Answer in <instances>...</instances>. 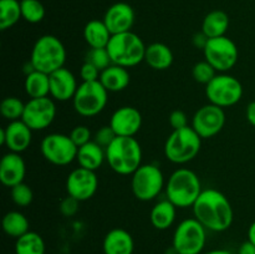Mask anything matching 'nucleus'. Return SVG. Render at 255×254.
Wrapping results in <instances>:
<instances>
[{"instance_id": "f257e3e1", "label": "nucleus", "mask_w": 255, "mask_h": 254, "mask_svg": "<svg viewBox=\"0 0 255 254\" xmlns=\"http://www.w3.org/2000/svg\"><path fill=\"white\" fill-rule=\"evenodd\" d=\"M192 209L194 218L212 232H224L233 223V207L229 199L216 188L203 189Z\"/></svg>"}, {"instance_id": "f03ea898", "label": "nucleus", "mask_w": 255, "mask_h": 254, "mask_svg": "<svg viewBox=\"0 0 255 254\" xmlns=\"http://www.w3.org/2000/svg\"><path fill=\"white\" fill-rule=\"evenodd\" d=\"M166 197L177 208L193 207L202 193V183L194 171L189 168H178L169 176L166 187Z\"/></svg>"}, {"instance_id": "7ed1b4c3", "label": "nucleus", "mask_w": 255, "mask_h": 254, "mask_svg": "<svg viewBox=\"0 0 255 254\" xmlns=\"http://www.w3.org/2000/svg\"><path fill=\"white\" fill-rule=\"evenodd\" d=\"M106 161L111 169L129 176L142 164V148L134 137L117 136L106 148Z\"/></svg>"}, {"instance_id": "20e7f679", "label": "nucleus", "mask_w": 255, "mask_h": 254, "mask_svg": "<svg viewBox=\"0 0 255 254\" xmlns=\"http://www.w3.org/2000/svg\"><path fill=\"white\" fill-rule=\"evenodd\" d=\"M66 61V49L59 37L42 35L35 41L30 54V62L36 71L50 75L64 67Z\"/></svg>"}, {"instance_id": "39448f33", "label": "nucleus", "mask_w": 255, "mask_h": 254, "mask_svg": "<svg viewBox=\"0 0 255 254\" xmlns=\"http://www.w3.org/2000/svg\"><path fill=\"white\" fill-rule=\"evenodd\" d=\"M146 47L143 40L138 35L127 31L112 35L106 49L112 64L128 69L144 61Z\"/></svg>"}, {"instance_id": "423d86ee", "label": "nucleus", "mask_w": 255, "mask_h": 254, "mask_svg": "<svg viewBox=\"0 0 255 254\" xmlns=\"http://www.w3.org/2000/svg\"><path fill=\"white\" fill-rule=\"evenodd\" d=\"M202 138L191 127L174 129L164 143V156L169 162L184 164L191 162L201 151Z\"/></svg>"}, {"instance_id": "0eeeda50", "label": "nucleus", "mask_w": 255, "mask_h": 254, "mask_svg": "<svg viewBox=\"0 0 255 254\" xmlns=\"http://www.w3.org/2000/svg\"><path fill=\"white\" fill-rule=\"evenodd\" d=\"M131 176L132 193L138 201H152L166 187L163 172L156 164H141Z\"/></svg>"}, {"instance_id": "6e6552de", "label": "nucleus", "mask_w": 255, "mask_h": 254, "mask_svg": "<svg viewBox=\"0 0 255 254\" xmlns=\"http://www.w3.org/2000/svg\"><path fill=\"white\" fill-rule=\"evenodd\" d=\"M207 241V229L196 218H187L177 226L173 233L176 254H202Z\"/></svg>"}, {"instance_id": "1a4fd4ad", "label": "nucleus", "mask_w": 255, "mask_h": 254, "mask_svg": "<svg viewBox=\"0 0 255 254\" xmlns=\"http://www.w3.org/2000/svg\"><path fill=\"white\" fill-rule=\"evenodd\" d=\"M109 101V91L100 81L82 82L72 99L74 109L80 116L94 117L102 112Z\"/></svg>"}, {"instance_id": "9d476101", "label": "nucleus", "mask_w": 255, "mask_h": 254, "mask_svg": "<svg viewBox=\"0 0 255 254\" xmlns=\"http://www.w3.org/2000/svg\"><path fill=\"white\" fill-rule=\"evenodd\" d=\"M206 96L209 104L226 109L234 106L243 96V86L237 77L232 75L217 74L209 84L206 85Z\"/></svg>"}, {"instance_id": "9b49d317", "label": "nucleus", "mask_w": 255, "mask_h": 254, "mask_svg": "<svg viewBox=\"0 0 255 254\" xmlns=\"http://www.w3.org/2000/svg\"><path fill=\"white\" fill-rule=\"evenodd\" d=\"M203 54L204 60L208 61L219 74L233 69L239 57L236 42L226 35L209 39L203 49Z\"/></svg>"}, {"instance_id": "f8f14e48", "label": "nucleus", "mask_w": 255, "mask_h": 254, "mask_svg": "<svg viewBox=\"0 0 255 254\" xmlns=\"http://www.w3.org/2000/svg\"><path fill=\"white\" fill-rule=\"evenodd\" d=\"M40 149L46 161L55 166H67L76 159L79 147L69 134L50 133L42 138Z\"/></svg>"}, {"instance_id": "ddd939ff", "label": "nucleus", "mask_w": 255, "mask_h": 254, "mask_svg": "<svg viewBox=\"0 0 255 254\" xmlns=\"http://www.w3.org/2000/svg\"><path fill=\"white\" fill-rule=\"evenodd\" d=\"M55 117H56V105L54 99L46 96L30 99L25 104L21 120L32 131H41L47 128L54 122Z\"/></svg>"}, {"instance_id": "4468645a", "label": "nucleus", "mask_w": 255, "mask_h": 254, "mask_svg": "<svg viewBox=\"0 0 255 254\" xmlns=\"http://www.w3.org/2000/svg\"><path fill=\"white\" fill-rule=\"evenodd\" d=\"M226 125V112L213 104L199 107L192 119V128L202 139L212 138L223 129Z\"/></svg>"}, {"instance_id": "2eb2a0df", "label": "nucleus", "mask_w": 255, "mask_h": 254, "mask_svg": "<svg viewBox=\"0 0 255 254\" xmlns=\"http://www.w3.org/2000/svg\"><path fill=\"white\" fill-rule=\"evenodd\" d=\"M97 187H99V178L96 176V172L90 171V169L79 167L70 172V174L67 176V194L80 202L92 198L96 193Z\"/></svg>"}, {"instance_id": "dca6fc26", "label": "nucleus", "mask_w": 255, "mask_h": 254, "mask_svg": "<svg viewBox=\"0 0 255 254\" xmlns=\"http://www.w3.org/2000/svg\"><path fill=\"white\" fill-rule=\"evenodd\" d=\"M32 139V129L22 120L9 122L6 127L0 129V143L9 152L21 153L29 148Z\"/></svg>"}, {"instance_id": "f3484780", "label": "nucleus", "mask_w": 255, "mask_h": 254, "mask_svg": "<svg viewBox=\"0 0 255 254\" xmlns=\"http://www.w3.org/2000/svg\"><path fill=\"white\" fill-rule=\"evenodd\" d=\"M110 126L117 136L134 137L141 129L142 115L136 107L122 106L112 114Z\"/></svg>"}, {"instance_id": "a211bd4d", "label": "nucleus", "mask_w": 255, "mask_h": 254, "mask_svg": "<svg viewBox=\"0 0 255 254\" xmlns=\"http://www.w3.org/2000/svg\"><path fill=\"white\" fill-rule=\"evenodd\" d=\"M104 22L112 35L131 31L134 24V10L129 4L119 1L106 10Z\"/></svg>"}, {"instance_id": "6ab92c4d", "label": "nucleus", "mask_w": 255, "mask_h": 254, "mask_svg": "<svg viewBox=\"0 0 255 254\" xmlns=\"http://www.w3.org/2000/svg\"><path fill=\"white\" fill-rule=\"evenodd\" d=\"M50 76V96L56 101L65 102L74 99L77 91V80L66 67L56 70Z\"/></svg>"}, {"instance_id": "aec40b11", "label": "nucleus", "mask_w": 255, "mask_h": 254, "mask_svg": "<svg viewBox=\"0 0 255 254\" xmlns=\"http://www.w3.org/2000/svg\"><path fill=\"white\" fill-rule=\"evenodd\" d=\"M26 174V164L20 153L9 152L2 156L0 161V182L5 187L12 188L22 183Z\"/></svg>"}, {"instance_id": "412c9836", "label": "nucleus", "mask_w": 255, "mask_h": 254, "mask_svg": "<svg viewBox=\"0 0 255 254\" xmlns=\"http://www.w3.org/2000/svg\"><path fill=\"white\" fill-rule=\"evenodd\" d=\"M102 248L105 254H132L134 251V242L127 231L114 228L105 236Z\"/></svg>"}, {"instance_id": "4be33fe9", "label": "nucleus", "mask_w": 255, "mask_h": 254, "mask_svg": "<svg viewBox=\"0 0 255 254\" xmlns=\"http://www.w3.org/2000/svg\"><path fill=\"white\" fill-rule=\"evenodd\" d=\"M76 161L80 167L96 172L106 161V149L97 142L90 141L89 143L79 147Z\"/></svg>"}, {"instance_id": "5701e85b", "label": "nucleus", "mask_w": 255, "mask_h": 254, "mask_svg": "<svg viewBox=\"0 0 255 254\" xmlns=\"http://www.w3.org/2000/svg\"><path fill=\"white\" fill-rule=\"evenodd\" d=\"M99 81L109 92H120L128 86L131 76L126 67L112 64L101 71Z\"/></svg>"}, {"instance_id": "b1692460", "label": "nucleus", "mask_w": 255, "mask_h": 254, "mask_svg": "<svg viewBox=\"0 0 255 254\" xmlns=\"http://www.w3.org/2000/svg\"><path fill=\"white\" fill-rule=\"evenodd\" d=\"M173 52L166 44L153 42L146 47L144 61L153 70L163 71V70L169 69L173 64Z\"/></svg>"}, {"instance_id": "393cba45", "label": "nucleus", "mask_w": 255, "mask_h": 254, "mask_svg": "<svg viewBox=\"0 0 255 254\" xmlns=\"http://www.w3.org/2000/svg\"><path fill=\"white\" fill-rule=\"evenodd\" d=\"M177 216V207L168 199L159 201L158 203L154 204L149 213V221L152 226L158 231H166L176 221Z\"/></svg>"}, {"instance_id": "a878e982", "label": "nucleus", "mask_w": 255, "mask_h": 254, "mask_svg": "<svg viewBox=\"0 0 255 254\" xmlns=\"http://www.w3.org/2000/svg\"><path fill=\"white\" fill-rule=\"evenodd\" d=\"M112 34L107 29L104 20H90L84 27V39L90 49L107 47Z\"/></svg>"}, {"instance_id": "bb28decb", "label": "nucleus", "mask_w": 255, "mask_h": 254, "mask_svg": "<svg viewBox=\"0 0 255 254\" xmlns=\"http://www.w3.org/2000/svg\"><path fill=\"white\" fill-rule=\"evenodd\" d=\"M229 27V16L223 10H213L204 16L202 22V31L209 37L224 36Z\"/></svg>"}, {"instance_id": "cd10ccee", "label": "nucleus", "mask_w": 255, "mask_h": 254, "mask_svg": "<svg viewBox=\"0 0 255 254\" xmlns=\"http://www.w3.org/2000/svg\"><path fill=\"white\" fill-rule=\"evenodd\" d=\"M25 92L30 99L50 96V76L41 71H32L26 75L24 82Z\"/></svg>"}, {"instance_id": "c85d7f7f", "label": "nucleus", "mask_w": 255, "mask_h": 254, "mask_svg": "<svg viewBox=\"0 0 255 254\" xmlns=\"http://www.w3.org/2000/svg\"><path fill=\"white\" fill-rule=\"evenodd\" d=\"M2 231L11 238H20L29 232V221L26 217L17 211H10L2 217Z\"/></svg>"}, {"instance_id": "c756f323", "label": "nucleus", "mask_w": 255, "mask_h": 254, "mask_svg": "<svg viewBox=\"0 0 255 254\" xmlns=\"http://www.w3.org/2000/svg\"><path fill=\"white\" fill-rule=\"evenodd\" d=\"M15 254H45V242L36 232L29 231L16 239Z\"/></svg>"}, {"instance_id": "7c9ffc66", "label": "nucleus", "mask_w": 255, "mask_h": 254, "mask_svg": "<svg viewBox=\"0 0 255 254\" xmlns=\"http://www.w3.org/2000/svg\"><path fill=\"white\" fill-rule=\"evenodd\" d=\"M21 5L19 0H0V29H10L21 19Z\"/></svg>"}, {"instance_id": "2f4dec72", "label": "nucleus", "mask_w": 255, "mask_h": 254, "mask_svg": "<svg viewBox=\"0 0 255 254\" xmlns=\"http://www.w3.org/2000/svg\"><path fill=\"white\" fill-rule=\"evenodd\" d=\"M25 104L20 99L15 96L5 97L0 105V112H1L2 117L5 120L11 121H17V120L22 119L24 115Z\"/></svg>"}, {"instance_id": "473e14b6", "label": "nucleus", "mask_w": 255, "mask_h": 254, "mask_svg": "<svg viewBox=\"0 0 255 254\" xmlns=\"http://www.w3.org/2000/svg\"><path fill=\"white\" fill-rule=\"evenodd\" d=\"M21 16L30 24H37L45 17V7L40 0H21Z\"/></svg>"}, {"instance_id": "72a5a7b5", "label": "nucleus", "mask_w": 255, "mask_h": 254, "mask_svg": "<svg viewBox=\"0 0 255 254\" xmlns=\"http://www.w3.org/2000/svg\"><path fill=\"white\" fill-rule=\"evenodd\" d=\"M85 61L95 65L100 71H104L105 69L112 65L111 57L106 47H100V49H90L86 54Z\"/></svg>"}, {"instance_id": "f704fd0d", "label": "nucleus", "mask_w": 255, "mask_h": 254, "mask_svg": "<svg viewBox=\"0 0 255 254\" xmlns=\"http://www.w3.org/2000/svg\"><path fill=\"white\" fill-rule=\"evenodd\" d=\"M192 75L197 82L207 85L216 77L217 71L208 61L204 60V61H199L194 65L193 69H192Z\"/></svg>"}, {"instance_id": "c9c22d12", "label": "nucleus", "mask_w": 255, "mask_h": 254, "mask_svg": "<svg viewBox=\"0 0 255 254\" xmlns=\"http://www.w3.org/2000/svg\"><path fill=\"white\" fill-rule=\"evenodd\" d=\"M11 199L17 207L24 208V207L31 204L32 199H34V193H32V189L22 182L11 188Z\"/></svg>"}, {"instance_id": "e433bc0d", "label": "nucleus", "mask_w": 255, "mask_h": 254, "mask_svg": "<svg viewBox=\"0 0 255 254\" xmlns=\"http://www.w3.org/2000/svg\"><path fill=\"white\" fill-rule=\"evenodd\" d=\"M69 136L77 147H81L84 144L89 143L90 141H92L91 131H90L89 127L84 126V125H80V126H76L75 128H72Z\"/></svg>"}, {"instance_id": "4c0bfd02", "label": "nucleus", "mask_w": 255, "mask_h": 254, "mask_svg": "<svg viewBox=\"0 0 255 254\" xmlns=\"http://www.w3.org/2000/svg\"><path fill=\"white\" fill-rule=\"evenodd\" d=\"M117 134L115 133V131L112 129V127L110 126H104L100 129H97V132L95 133L94 141L97 142L101 147H104L105 149L110 146V144L114 142V139L116 138Z\"/></svg>"}, {"instance_id": "58836bf2", "label": "nucleus", "mask_w": 255, "mask_h": 254, "mask_svg": "<svg viewBox=\"0 0 255 254\" xmlns=\"http://www.w3.org/2000/svg\"><path fill=\"white\" fill-rule=\"evenodd\" d=\"M79 203L80 201H77L76 198H74V197L67 194L66 198H64L60 202L59 209L60 212H61L62 216L74 217L75 214L77 213V211H79Z\"/></svg>"}, {"instance_id": "ea45409f", "label": "nucleus", "mask_w": 255, "mask_h": 254, "mask_svg": "<svg viewBox=\"0 0 255 254\" xmlns=\"http://www.w3.org/2000/svg\"><path fill=\"white\" fill-rule=\"evenodd\" d=\"M100 75H101V71L95 65L90 64L87 61H85L82 64L81 69H80V76H81L82 82L99 81Z\"/></svg>"}, {"instance_id": "a19ab883", "label": "nucleus", "mask_w": 255, "mask_h": 254, "mask_svg": "<svg viewBox=\"0 0 255 254\" xmlns=\"http://www.w3.org/2000/svg\"><path fill=\"white\" fill-rule=\"evenodd\" d=\"M169 125L174 129H181L184 127H188V117L182 110H174L169 115Z\"/></svg>"}, {"instance_id": "79ce46f5", "label": "nucleus", "mask_w": 255, "mask_h": 254, "mask_svg": "<svg viewBox=\"0 0 255 254\" xmlns=\"http://www.w3.org/2000/svg\"><path fill=\"white\" fill-rule=\"evenodd\" d=\"M208 40H209V37L207 36L203 31L197 32V34H194V36H193V45L197 47V49L203 50L204 47H206Z\"/></svg>"}, {"instance_id": "37998d69", "label": "nucleus", "mask_w": 255, "mask_h": 254, "mask_svg": "<svg viewBox=\"0 0 255 254\" xmlns=\"http://www.w3.org/2000/svg\"><path fill=\"white\" fill-rule=\"evenodd\" d=\"M238 254H255V244L252 243L251 241L244 242L239 247Z\"/></svg>"}, {"instance_id": "c03bdc74", "label": "nucleus", "mask_w": 255, "mask_h": 254, "mask_svg": "<svg viewBox=\"0 0 255 254\" xmlns=\"http://www.w3.org/2000/svg\"><path fill=\"white\" fill-rule=\"evenodd\" d=\"M246 116H247V120H248L249 124H251L252 126L255 127V101L251 102V104L247 106Z\"/></svg>"}, {"instance_id": "a18cd8bd", "label": "nucleus", "mask_w": 255, "mask_h": 254, "mask_svg": "<svg viewBox=\"0 0 255 254\" xmlns=\"http://www.w3.org/2000/svg\"><path fill=\"white\" fill-rule=\"evenodd\" d=\"M248 241H251L252 243L255 244V221L251 224L248 229Z\"/></svg>"}, {"instance_id": "49530a36", "label": "nucleus", "mask_w": 255, "mask_h": 254, "mask_svg": "<svg viewBox=\"0 0 255 254\" xmlns=\"http://www.w3.org/2000/svg\"><path fill=\"white\" fill-rule=\"evenodd\" d=\"M202 254H232L229 251H226V249H213V251L206 252V253Z\"/></svg>"}]
</instances>
